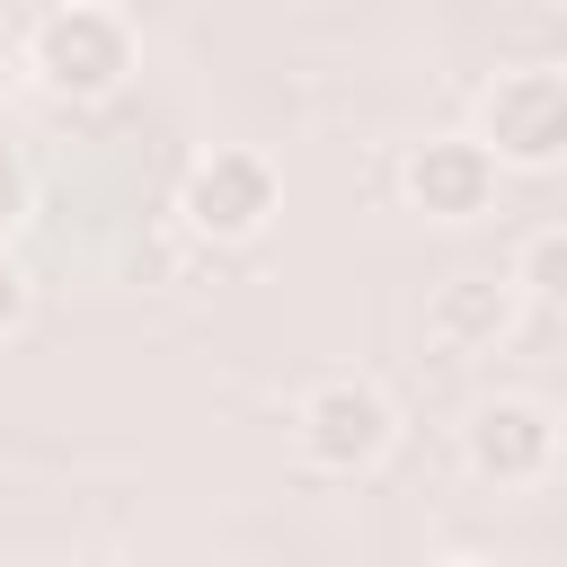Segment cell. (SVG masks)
I'll return each instance as SVG.
<instances>
[{"label":"cell","instance_id":"cell-10","mask_svg":"<svg viewBox=\"0 0 567 567\" xmlns=\"http://www.w3.org/2000/svg\"><path fill=\"white\" fill-rule=\"evenodd\" d=\"M27 328V275H18V257H0V337H18Z\"/></svg>","mask_w":567,"mask_h":567},{"label":"cell","instance_id":"cell-2","mask_svg":"<svg viewBox=\"0 0 567 567\" xmlns=\"http://www.w3.org/2000/svg\"><path fill=\"white\" fill-rule=\"evenodd\" d=\"M27 71L53 89V97H115L133 80V27L124 9H89V0H53L27 35Z\"/></svg>","mask_w":567,"mask_h":567},{"label":"cell","instance_id":"cell-12","mask_svg":"<svg viewBox=\"0 0 567 567\" xmlns=\"http://www.w3.org/2000/svg\"><path fill=\"white\" fill-rule=\"evenodd\" d=\"M434 567H478V558H434Z\"/></svg>","mask_w":567,"mask_h":567},{"label":"cell","instance_id":"cell-4","mask_svg":"<svg viewBox=\"0 0 567 567\" xmlns=\"http://www.w3.org/2000/svg\"><path fill=\"white\" fill-rule=\"evenodd\" d=\"M496 168H567V71L532 62V71H496L478 89V124H470Z\"/></svg>","mask_w":567,"mask_h":567},{"label":"cell","instance_id":"cell-7","mask_svg":"<svg viewBox=\"0 0 567 567\" xmlns=\"http://www.w3.org/2000/svg\"><path fill=\"white\" fill-rule=\"evenodd\" d=\"M514 310H523V284L514 275H452L425 301V337L443 354H496L514 337Z\"/></svg>","mask_w":567,"mask_h":567},{"label":"cell","instance_id":"cell-13","mask_svg":"<svg viewBox=\"0 0 567 567\" xmlns=\"http://www.w3.org/2000/svg\"><path fill=\"white\" fill-rule=\"evenodd\" d=\"M89 9H124V0H89Z\"/></svg>","mask_w":567,"mask_h":567},{"label":"cell","instance_id":"cell-9","mask_svg":"<svg viewBox=\"0 0 567 567\" xmlns=\"http://www.w3.org/2000/svg\"><path fill=\"white\" fill-rule=\"evenodd\" d=\"M27 204H35V186H27V168H18L9 151H0V239H9L18 221H27Z\"/></svg>","mask_w":567,"mask_h":567},{"label":"cell","instance_id":"cell-3","mask_svg":"<svg viewBox=\"0 0 567 567\" xmlns=\"http://www.w3.org/2000/svg\"><path fill=\"white\" fill-rule=\"evenodd\" d=\"M177 213H186V230H195V239L239 248V239H257V230L284 213V177H275V159H266V151L221 142V151H204V159L186 168Z\"/></svg>","mask_w":567,"mask_h":567},{"label":"cell","instance_id":"cell-1","mask_svg":"<svg viewBox=\"0 0 567 567\" xmlns=\"http://www.w3.org/2000/svg\"><path fill=\"white\" fill-rule=\"evenodd\" d=\"M292 443H301L310 470H328V478H363V470L390 461V443H399V408H390L381 381H363V372H328V381L301 390V408H292Z\"/></svg>","mask_w":567,"mask_h":567},{"label":"cell","instance_id":"cell-11","mask_svg":"<svg viewBox=\"0 0 567 567\" xmlns=\"http://www.w3.org/2000/svg\"><path fill=\"white\" fill-rule=\"evenodd\" d=\"M80 567H124V558H80Z\"/></svg>","mask_w":567,"mask_h":567},{"label":"cell","instance_id":"cell-8","mask_svg":"<svg viewBox=\"0 0 567 567\" xmlns=\"http://www.w3.org/2000/svg\"><path fill=\"white\" fill-rule=\"evenodd\" d=\"M514 284H523V301H540V310H558V319H567V221H549V230L523 248Z\"/></svg>","mask_w":567,"mask_h":567},{"label":"cell","instance_id":"cell-6","mask_svg":"<svg viewBox=\"0 0 567 567\" xmlns=\"http://www.w3.org/2000/svg\"><path fill=\"white\" fill-rule=\"evenodd\" d=\"M496 151L478 142V133H425L408 159H399V186H408V204L425 213V221H478L487 204H496Z\"/></svg>","mask_w":567,"mask_h":567},{"label":"cell","instance_id":"cell-5","mask_svg":"<svg viewBox=\"0 0 567 567\" xmlns=\"http://www.w3.org/2000/svg\"><path fill=\"white\" fill-rule=\"evenodd\" d=\"M461 461L470 478L487 487H540L558 470V416L540 399H487L470 425H461Z\"/></svg>","mask_w":567,"mask_h":567}]
</instances>
